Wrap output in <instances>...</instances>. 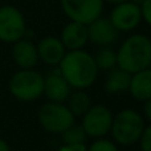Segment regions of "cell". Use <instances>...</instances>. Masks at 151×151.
Listing matches in <instances>:
<instances>
[{
	"label": "cell",
	"mask_w": 151,
	"mask_h": 151,
	"mask_svg": "<svg viewBox=\"0 0 151 151\" xmlns=\"http://www.w3.org/2000/svg\"><path fill=\"white\" fill-rule=\"evenodd\" d=\"M114 114L105 105H91L81 117V126L88 138H104L110 133Z\"/></svg>",
	"instance_id": "cell-7"
},
{
	"label": "cell",
	"mask_w": 151,
	"mask_h": 151,
	"mask_svg": "<svg viewBox=\"0 0 151 151\" xmlns=\"http://www.w3.org/2000/svg\"><path fill=\"white\" fill-rule=\"evenodd\" d=\"M60 135L64 145H80V143H85L86 139H88V135L83 131L82 126L76 125V123H73L70 127H68Z\"/></svg>",
	"instance_id": "cell-19"
},
{
	"label": "cell",
	"mask_w": 151,
	"mask_h": 151,
	"mask_svg": "<svg viewBox=\"0 0 151 151\" xmlns=\"http://www.w3.org/2000/svg\"><path fill=\"white\" fill-rule=\"evenodd\" d=\"M129 93L138 102L151 98V66L131 74Z\"/></svg>",
	"instance_id": "cell-15"
},
{
	"label": "cell",
	"mask_w": 151,
	"mask_h": 151,
	"mask_svg": "<svg viewBox=\"0 0 151 151\" xmlns=\"http://www.w3.org/2000/svg\"><path fill=\"white\" fill-rule=\"evenodd\" d=\"M130 78H131L130 73L119 69L118 66L111 69V70L107 72V76L105 78V83H104L105 91L107 94H111V96L129 91Z\"/></svg>",
	"instance_id": "cell-16"
},
{
	"label": "cell",
	"mask_w": 151,
	"mask_h": 151,
	"mask_svg": "<svg viewBox=\"0 0 151 151\" xmlns=\"http://www.w3.org/2000/svg\"><path fill=\"white\" fill-rule=\"evenodd\" d=\"M119 32L115 29L109 17L99 16L90 24H88L89 41L97 47H111L118 40Z\"/></svg>",
	"instance_id": "cell-10"
},
{
	"label": "cell",
	"mask_w": 151,
	"mask_h": 151,
	"mask_svg": "<svg viewBox=\"0 0 151 151\" xmlns=\"http://www.w3.org/2000/svg\"><path fill=\"white\" fill-rule=\"evenodd\" d=\"M123 1H127V0H104V3H109V4H119V3H123Z\"/></svg>",
	"instance_id": "cell-26"
},
{
	"label": "cell",
	"mask_w": 151,
	"mask_h": 151,
	"mask_svg": "<svg viewBox=\"0 0 151 151\" xmlns=\"http://www.w3.org/2000/svg\"><path fill=\"white\" fill-rule=\"evenodd\" d=\"M12 60L20 69H35L39 63L37 48L32 40L21 39L12 44Z\"/></svg>",
	"instance_id": "cell-13"
},
{
	"label": "cell",
	"mask_w": 151,
	"mask_h": 151,
	"mask_svg": "<svg viewBox=\"0 0 151 151\" xmlns=\"http://www.w3.org/2000/svg\"><path fill=\"white\" fill-rule=\"evenodd\" d=\"M117 66L133 74L151 66V39L143 33H133L117 50Z\"/></svg>",
	"instance_id": "cell-2"
},
{
	"label": "cell",
	"mask_w": 151,
	"mask_h": 151,
	"mask_svg": "<svg viewBox=\"0 0 151 151\" xmlns=\"http://www.w3.org/2000/svg\"><path fill=\"white\" fill-rule=\"evenodd\" d=\"M0 151H11V146L5 139L0 138Z\"/></svg>",
	"instance_id": "cell-25"
},
{
	"label": "cell",
	"mask_w": 151,
	"mask_h": 151,
	"mask_svg": "<svg viewBox=\"0 0 151 151\" xmlns=\"http://www.w3.org/2000/svg\"><path fill=\"white\" fill-rule=\"evenodd\" d=\"M57 68L72 89L81 90L90 88L97 81L99 72L93 55L85 49L68 50Z\"/></svg>",
	"instance_id": "cell-1"
},
{
	"label": "cell",
	"mask_w": 151,
	"mask_h": 151,
	"mask_svg": "<svg viewBox=\"0 0 151 151\" xmlns=\"http://www.w3.org/2000/svg\"><path fill=\"white\" fill-rule=\"evenodd\" d=\"M27 29V20L17 7L11 4L0 5V41L13 44L24 39Z\"/></svg>",
	"instance_id": "cell-6"
},
{
	"label": "cell",
	"mask_w": 151,
	"mask_h": 151,
	"mask_svg": "<svg viewBox=\"0 0 151 151\" xmlns=\"http://www.w3.org/2000/svg\"><path fill=\"white\" fill-rule=\"evenodd\" d=\"M11 96L20 102H33L44 93V76L35 69H19L8 82Z\"/></svg>",
	"instance_id": "cell-4"
},
{
	"label": "cell",
	"mask_w": 151,
	"mask_h": 151,
	"mask_svg": "<svg viewBox=\"0 0 151 151\" xmlns=\"http://www.w3.org/2000/svg\"><path fill=\"white\" fill-rule=\"evenodd\" d=\"M39 61L44 63L50 68H56L61 60L64 58L68 50L65 49L64 44L61 42L60 37L56 36H45L36 44Z\"/></svg>",
	"instance_id": "cell-12"
},
{
	"label": "cell",
	"mask_w": 151,
	"mask_h": 151,
	"mask_svg": "<svg viewBox=\"0 0 151 151\" xmlns=\"http://www.w3.org/2000/svg\"><path fill=\"white\" fill-rule=\"evenodd\" d=\"M139 5L142 11V20L149 27H151V0H142Z\"/></svg>",
	"instance_id": "cell-22"
},
{
	"label": "cell",
	"mask_w": 151,
	"mask_h": 151,
	"mask_svg": "<svg viewBox=\"0 0 151 151\" xmlns=\"http://www.w3.org/2000/svg\"><path fill=\"white\" fill-rule=\"evenodd\" d=\"M65 105L72 111L74 117H82L91 106V98L85 90L74 89L72 90L69 98L66 99Z\"/></svg>",
	"instance_id": "cell-17"
},
{
	"label": "cell",
	"mask_w": 151,
	"mask_h": 151,
	"mask_svg": "<svg viewBox=\"0 0 151 151\" xmlns=\"http://www.w3.org/2000/svg\"><path fill=\"white\" fill-rule=\"evenodd\" d=\"M63 12L70 21L81 24H90L104 11V0H60Z\"/></svg>",
	"instance_id": "cell-8"
},
{
	"label": "cell",
	"mask_w": 151,
	"mask_h": 151,
	"mask_svg": "<svg viewBox=\"0 0 151 151\" xmlns=\"http://www.w3.org/2000/svg\"><path fill=\"white\" fill-rule=\"evenodd\" d=\"M93 57L98 70L109 72L117 68V50L111 47H101Z\"/></svg>",
	"instance_id": "cell-18"
},
{
	"label": "cell",
	"mask_w": 151,
	"mask_h": 151,
	"mask_svg": "<svg viewBox=\"0 0 151 151\" xmlns=\"http://www.w3.org/2000/svg\"><path fill=\"white\" fill-rule=\"evenodd\" d=\"M60 40L66 50L83 49L85 45L89 42L88 25L69 20L61 31Z\"/></svg>",
	"instance_id": "cell-14"
},
{
	"label": "cell",
	"mask_w": 151,
	"mask_h": 151,
	"mask_svg": "<svg viewBox=\"0 0 151 151\" xmlns=\"http://www.w3.org/2000/svg\"><path fill=\"white\" fill-rule=\"evenodd\" d=\"M143 104V107H142V117H143V119L146 121V122L151 123V98L147 99V101L142 102Z\"/></svg>",
	"instance_id": "cell-24"
},
{
	"label": "cell",
	"mask_w": 151,
	"mask_h": 151,
	"mask_svg": "<svg viewBox=\"0 0 151 151\" xmlns=\"http://www.w3.org/2000/svg\"><path fill=\"white\" fill-rule=\"evenodd\" d=\"M141 151H151V123L145 126L142 135L138 141Z\"/></svg>",
	"instance_id": "cell-21"
},
{
	"label": "cell",
	"mask_w": 151,
	"mask_h": 151,
	"mask_svg": "<svg viewBox=\"0 0 151 151\" xmlns=\"http://www.w3.org/2000/svg\"><path fill=\"white\" fill-rule=\"evenodd\" d=\"M86 151H119L118 145L113 139L107 138H97L90 143V146H86Z\"/></svg>",
	"instance_id": "cell-20"
},
{
	"label": "cell",
	"mask_w": 151,
	"mask_h": 151,
	"mask_svg": "<svg viewBox=\"0 0 151 151\" xmlns=\"http://www.w3.org/2000/svg\"><path fill=\"white\" fill-rule=\"evenodd\" d=\"M72 90L66 80L61 76L58 68H53L47 76H44V93L45 98L49 102H57V104H65L69 98Z\"/></svg>",
	"instance_id": "cell-11"
},
{
	"label": "cell",
	"mask_w": 151,
	"mask_h": 151,
	"mask_svg": "<svg viewBox=\"0 0 151 151\" xmlns=\"http://www.w3.org/2000/svg\"><path fill=\"white\" fill-rule=\"evenodd\" d=\"M37 121L45 131L50 134H63L76 123V117L65 104L47 101L37 111Z\"/></svg>",
	"instance_id": "cell-5"
},
{
	"label": "cell",
	"mask_w": 151,
	"mask_h": 151,
	"mask_svg": "<svg viewBox=\"0 0 151 151\" xmlns=\"http://www.w3.org/2000/svg\"><path fill=\"white\" fill-rule=\"evenodd\" d=\"M57 151H86V143L80 145H64L57 149Z\"/></svg>",
	"instance_id": "cell-23"
},
{
	"label": "cell",
	"mask_w": 151,
	"mask_h": 151,
	"mask_svg": "<svg viewBox=\"0 0 151 151\" xmlns=\"http://www.w3.org/2000/svg\"><path fill=\"white\" fill-rule=\"evenodd\" d=\"M109 20L118 32H131L142 23L141 5L133 0L115 4L110 12Z\"/></svg>",
	"instance_id": "cell-9"
},
{
	"label": "cell",
	"mask_w": 151,
	"mask_h": 151,
	"mask_svg": "<svg viewBox=\"0 0 151 151\" xmlns=\"http://www.w3.org/2000/svg\"><path fill=\"white\" fill-rule=\"evenodd\" d=\"M146 121L142 114L133 109H122L114 114L111 123V138L118 146H133L138 143Z\"/></svg>",
	"instance_id": "cell-3"
}]
</instances>
